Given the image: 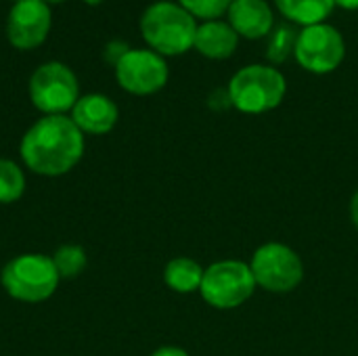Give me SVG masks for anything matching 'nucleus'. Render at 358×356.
<instances>
[{
    "mask_svg": "<svg viewBox=\"0 0 358 356\" xmlns=\"http://www.w3.org/2000/svg\"><path fill=\"white\" fill-rule=\"evenodd\" d=\"M84 149V132L67 115H42L25 130L19 143L25 168L46 178L71 172L80 164Z\"/></svg>",
    "mask_w": 358,
    "mask_h": 356,
    "instance_id": "f257e3e1",
    "label": "nucleus"
},
{
    "mask_svg": "<svg viewBox=\"0 0 358 356\" xmlns=\"http://www.w3.org/2000/svg\"><path fill=\"white\" fill-rule=\"evenodd\" d=\"M141 34L157 55L176 57L193 48L197 21L178 2L159 0L145 8L141 17Z\"/></svg>",
    "mask_w": 358,
    "mask_h": 356,
    "instance_id": "f03ea898",
    "label": "nucleus"
},
{
    "mask_svg": "<svg viewBox=\"0 0 358 356\" xmlns=\"http://www.w3.org/2000/svg\"><path fill=\"white\" fill-rule=\"evenodd\" d=\"M231 105L248 115H260L277 109L287 92V82L275 65H245L231 78Z\"/></svg>",
    "mask_w": 358,
    "mask_h": 356,
    "instance_id": "7ed1b4c3",
    "label": "nucleus"
},
{
    "mask_svg": "<svg viewBox=\"0 0 358 356\" xmlns=\"http://www.w3.org/2000/svg\"><path fill=\"white\" fill-rule=\"evenodd\" d=\"M59 273L50 256L44 254H21L8 260L0 273L4 292L25 304H40L48 300L59 287Z\"/></svg>",
    "mask_w": 358,
    "mask_h": 356,
    "instance_id": "20e7f679",
    "label": "nucleus"
},
{
    "mask_svg": "<svg viewBox=\"0 0 358 356\" xmlns=\"http://www.w3.org/2000/svg\"><path fill=\"white\" fill-rule=\"evenodd\" d=\"M256 287L250 264L241 260H220L206 269L199 294L212 308L231 311L245 304Z\"/></svg>",
    "mask_w": 358,
    "mask_h": 356,
    "instance_id": "39448f33",
    "label": "nucleus"
},
{
    "mask_svg": "<svg viewBox=\"0 0 358 356\" xmlns=\"http://www.w3.org/2000/svg\"><path fill=\"white\" fill-rule=\"evenodd\" d=\"M29 99L44 115H65L80 99L78 78L65 63L48 61L31 73Z\"/></svg>",
    "mask_w": 358,
    "mask_h": 356,
    "instance_id": "423d86ee",
    "label": "nucleus"
},
{
    "mask_svg": "<svg viewBox=\"0 0 358 356\" xmlns=\"http://www.w3.org/2000/svg\"><path fill=\"white\" fill-rule=\"evenodd\" d=\"M250 269L256 285L273 294L294 292L304 279V264L300 256L285 243L260 245L252 256Z\"/></svg>",
    "mask_w": 358,
    "mask_h": 356,
    "instance_id": "0eeeda50",
    "label": "nucleus"
},
{
    "mask_svg": "<svg viewBox=\"0 0 358 356\" xmlns=\"http://www.w3.org/2000/svg\"><path fill=\"white\" fill-rule=\"evenodd\" d=\"M346 57L344 36L329 23L302 27L296 42L294 59L310 73H331Z\"/></svg>",
    "mask_w": 358,
    "mask_h": 356,
    "instance_id": "6e6552de",
    "label": "nucleus"
},
{
    "mask_svg": "<svg viewBox=\"0 0 358 356\" xmlns=\"http://www.w3.org/2000/svg\"><path fill=\"white\" fill-rule=\"evenodd\" d=\"M170 69L162 55L151 48H130L115 65L117 84L136 97L159 92L168 82Z\"/></svg>",
    "mask_w": 358,
    "mask_h": 356,
    "instance_id": "1a4fd4ad",
    "label": "nucleus"
},
{
    "mask_svg": "<svg viewBox=\"0 0 358 356\" xmlns=\"http://www.w3.org/2000/svg\"><path fill=\"white\" fill-rule=\"evenodd\" d=\"M52 15L42 0H17L6 19V38L19 50L38 48L50 31Z\"/></svg>",
    "mask_w": 358,
    "mask_h": 356,
    "instance_id": "9d476101",
    "label": "nucleus"
},
{
    "mask_svg": "<svg viewBox=\"0 0 358 356\" xmlns=\"http://www.w3.org/2000/svg\"><path fill=\"white\" fill-rule=\"evenodd\" d=\"M69 118L84 134L99 136V134H107L115 128L120 109L107 94L90 92V94H84L78 99Z\"/></svg>",
    "mask_w": 358,
    "mask_h": 356,
    "instance_id": "9b49d317",
    "label": "nucleus"
},
{
    "mask_svg": "<svg viewBox=\"0 0 358 356\" xmlns=\"http://www.w3.org/2000/svg\"><path fill=\"white\" fill-rule=\"evenodd\" d=\"M227 17L237 36L248 40L264 38L275 27V15L266 0H233Z\"/></svg>",
    "mask_w": 358,
    "mask_h": 356,
    "instance_id": "f8f14e48",
    "label": "nucleus"
},
{
    "mask_svg": "<svg viewBox=\"0 0 358 356\" xmlns=\"http://www.w3.org/2000/svg\"><path fill=\"white\" fill-rule=\"evenodd\" d=\"M237 46H239V36L229 25V21L216 19V21H203L201 25H197L193 48L199 55L212 61H224L237 50Z\"/></svg>",
    "mask_w": 358,
    "mask_h": 356,
    "instance_id": "ddd939ff",
    "label": "nucleus"
},
{
    "mask_svg": "<svg viewBox=\"0 0 358 356\" xmlns=\"http://www.w3.org/2000/svg\"><path fill=\"white\" fill-rule=\"evenodd\" d=\"M275 6L287 23L308 27L325 23L336 8V0H275Z\"/></svg>",
    "mask_w": 358,
    "mask_h": 356,
    "instance_id": "4468645a",
    "label": "nucleus"
},
{
    "mask_svg": "<svg viewBox=\"0 0 358 356\" xmlns=\"http://www.w3.org/2000/svg\"><path fill=\"white\" fill-rule=\"evenodd\" d=\"M203 273L206 269H201L199 262L191 258H174L164 269V281L176 294H193L199 292Z\"/></svg>",
    "mask_w": 358,
    "mask_h": 356,
    "instance_id": "2eb2a0df",
    "label": "nucleus"
},
{
    "mask_svg": "<svg viewBox=\"0 0 358 356\" xmlns=\"http://www.w3.org/2000/svg\"><path fill=\"white\" fill-rule=\"evenodd\" d=\"M298 34L300 31L292 23H279L273 27L266 44V59L271 61V65H281L296 52Z\"/></svg>",
    "mask_w": 358,
    "mask_h": 356,
    "instance_id": "dca6fc26",
    "label": "nucleus"
},
{
    "mask_svg": "<svg viewBox=\"0 0 358 356\" xmlns=\"http://www.w3.org/2000/svg\"><path fill=\"white\" fill-rule=\"evenodd\" d=\"M25 193V174L13 159L0 157V204H15Z\"/></svg>",
    "mask_w": 358,
    "mask_h": 356,
    "instance_id": "f3484780",
    "label": "nucleus"
},
{
    "mask_svg": "<svg viewBox=\"0 0 358 356\" xmlns=\"http://www.w3.org/2000/svg\"><path fill=\"white\" fill-rule=\"evenodd\" d=\"M50 258H52V264H55V269H57L61 279H76L78 275L84 273L86 262H88L84 248L82 245H73V243L57 248V252Z\"/></svg>",
    "mask_w": 358,
    "mask_h": 356,
    "instance_id": "a211bd4d",
    "label": "nucleus"
},
{
    "mask_svg": "<svg viewBox=\"0 0 358 356\" xmlns=\"http://www.w3.org/2000/svg\"><path fill=\"white\" fill-rule=\"evenodd\" d=\"M233 0H178V4L191 13L195 19H203V21H216L222 15H227L229 6Z\"/></svg>",
    "mask_w": 358,
    "mask_h": 356,
    "instance_id": "6ab92c4d",
    "label": "nucleus"
},
{
    "mask_svg": "<svg viewBox=\"0 0 358 356\" xmlns=\"http://www.w3.org/2000/svg\"><path fill=\"white\" fill-rule=\"evenodd\" d=\"M128 50H130V46H128L124 40H111V42L105 46V61H107L109 65L115 67Z\"/></svg>",
    "mask_w": 358,
    "mask_h": 356,
    "instance_id": "aec40b11",
    "label": "nucleus"
},
{
    "mask_svg": "<svg viewBox=\"0 0 358 356\" xmlns=\"http://www.w3.org/2000/svg\"><path fill=\"white\" fill-rule=\"evenodd\" d=\"M151 356H189V355H187V350H182V348H178V346H162V348H157V350H155Z\"/></svg>",
    "mask_w": 358,
    "mask_h": 356,
    "instance_id": "412c9836",
    "label": "nucleus"
},
{
    "mask_svg": "<svg viewBox=\"0 0 358 356\" xmlns=\"http://www.w3.org/2000/svg\"><path fill=\"white\" fill-rule=\"evenodd\" d=\"M350 218L358 231V191L352 195V201H350Z\"/></svg>",
    "mask_w": 358,
    "mask_h": 356,
    "instance_id": "4be33fe9",
    "label": "nucleus"
},
{
    "mask_svg": "<svg viewBox=\"0 0 358 356\" xmlns=\"http://www.w3.org/2000/svg\"><path fill=\"white\" fill-rule=\"evenodd\" d=\"M336 6L344 10H358V0H336Z\"/></svg>",
    "mask_w": 358,
    "mask_h": 356,
    "instance_id": "5701e85b",
    "label": "nucleus"
},
{
    "mask_svg": "<svg viewBox=\"0 0 358 356\" xmlns=\"http://www.w3.org/2000/svg\"><path fill=\"white\" fill-rule=\"evenodd\" d=\"M42 2H46V4H59V2H63V0H42Z\"/></svg>",
    "mask_w": 358,
    "mask_h": 356,
    "instance_id": "b1692460",
    "label": "nucleus"
},
{
    "mask_svg": "<svg viewBox=\"0 0 358 356\" xmlns=\"http://www.w3.org/2000/svg\"><path fill=\"white\" fill-rule=\"evenodd\" d=\"M84 2H86V4H99L101 0H84Z\"/></svg>",
    "mask_w": 358,
    "mask_h": 356,
    "instance_id": "393cba45",
    "label": "nucleus"
},
{
    "mask_svg": "<svg viewBox=\"0 0 358 356\" xmlns=\"http://www.w3.org/2000/svg\"><path fill=\"white\" fill-rule=\"evenodd\" d=\"M13 2H17V0H13Z\"/></svg>",
    "mask_w": 358,
    "mask_h": 356,
    "instance_id": "a878e982",
    "label": "nucleus"
}]
</instances>
